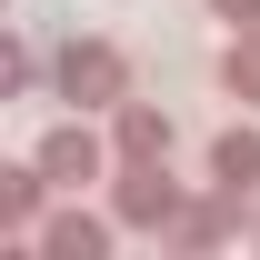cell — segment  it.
I'll use <instances>...</instances> for the list:
<instances>
[{"label":"cell","instance_id":"30bf717a","mask_svg":"<svg viewBox=\"0 0 260 260\" xmlns=\"http://www.w3.org/2000/svg\"><path fill=\"white\" fill-rule=\"evenodd\" d=\"M210 20H230V30H260V0H210Z\"/></svg>","mask_w":260,"mask_h":260},{"label":"cell","instance_id":"9c48e42d","mask_svg":"<svg viewBox=\"0 0 260 260\" xmlns=\"http://www.w3.org/2000/svg\"><path fill=\"white\" fill-rule=\"evenodd\" d=\"M0 80H10V100L40 90V50H30V40H10V50H0Z\"/></svg>","mask_w":260,"mask_h":260},{"label":"cell","instance_id":"ba28073f","mask_svg":"<svg viewBox=\"0 0 260 260\" xmlns=\"http://www.w3.org/2000/svg\"><path fill=\"white\" fill-rule=\"evenodd\" d=\"M220 90L240 100V110H260V30H230V50H220Z\"/></svg>","mask_w":260,"mask_h":260},{"label":"cell","instance_id":"5b68a950","mask_svg":"<svg viewBox=\"0 0 260 260\" xmlns=\"http://www.w3.org/2000/svg\"><path fill=\"white\" fill-rule=\"evenodd\" d=\"M110 150H120V160H170V150H180V120H170L160 100H120V110H110Z\"/></svg>","mask_w":260,"mask_h":260},{"label":"cell","instance_id":"8fae6325","mask_svg":"<svg viewBox=\"0 0 260 260\" xmlns=\"http://www.w3.org/2000/svg\"><path fill=\"white\" fill-rule=\"evenodd\" d=\"M240 210H250V240H260V180H250V190H240Z\"/></svg>","mask_w":260,"mask_h":260},{"label":"cell","instance_id":"52a82bcc","mask_svg":"<svg viewBox=\"0 0 260 260\" xmlns=\"http://www.w3.org/2000/svg\"><path fill=\"white\" fill-rule=\"evenodd\" d=\"M210 180H220V190H250L260 180V130L250 120H230L220 140H210Z\"/></svg>","mask_w":260,"mask_h":260},{"label":"cell","instance_id":"277c9868","mask_svg":"<svg viewBox=\"0 0 260 260\" xmlns=\"http://www.w3.org/2000/svg\"><path fill=\"white\" fill-rule=\"evenodd\" d=\"M110 240H120V220H110V210H80V190H70V210L40 220L30 250H40V260H110Z\"/></svg>","mask_w":260,"mask_h":260},{"label":"cell","instance_id":"7a4b0ae2","mask_svg":"<svg viewBox=\"0 0 260 260\" xmlns=\"http://www.w3.org/2000/svg\"><path fill=\"white\" fill-rule=\"evenodd\" d=\"M50 90H60L70 110H120V100H130V60H120V40H60Z\"/></svg>","mask_w":260,"mask_h":260},{"label":"cell","instance_id":"8992f818","mask_svg":"<svg viewBox=\"0 0 260 260\" xmlns=\"http://www.w3.org/2000/svg\"><path fill=\"white\" fill-rule=\"evenodd\" d=\"M40 200H50V170H40V160H10V170H0V240H40V220H50Z\"/></svg>","mask_w":260,"mask_h":260},{"label":"cell","instance_id":"3957f363","mask_svg":"<svg viewBox=\"0 0 260 260\" xmlns=\"http://www.w3.org/2000/svg\"><path fill=\"white\" fill-rule=\"evenodd\" d=\"M30 160L50 170V190H90V180H110V170H120V150L90 130V110H70V120H50V130L30 140Z\"/></svg>","mask_w":260,"mask_h":260},{"label":"cell","instance_id":"6da1fadb","mask_svg":"<svg viewBox=\"0 0 260 260\" xmlns=\"http://www.w3.org/2000/svg\"><path fill=\"white\" fill-rule=\"evenodd\" d=\"M100 190H110V220L130 230V240H170V220H180V180H170V160H120L110 170V180H100Z\"/></svg>","mask_w":260,"mask_h":260}]
</instances>
